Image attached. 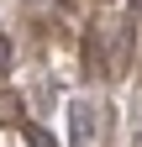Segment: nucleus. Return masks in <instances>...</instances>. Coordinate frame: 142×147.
<instances>
[{
	"mask_svg": "<svg viewBox=\"0 0 142 147\" xmlns=\"http://www.w3.org/2000/svg\"><path fill=\"white\" fill-rule=\"evenodd\" d=\"M26 142H32V147H53V137L42 131V126H26Z\"/></svg>",
	"mask_w": 142,
	"mask_h": 147,
	"instance_id": "f03ea898",
	"label": "nucleus"
},
{
	"mask_svg": "<svg viewBox=\"0 0 142 147\" xmlns=\"http://www.w3.org/2000/svg\"><path fill=\"white\" fill-rule=\"evenodd\" d=\"M68 126H74V147H90L95 142V105L90 100H74L68 105Z\"/></svg>",
	"mask_w": 142,
	"mask_h": 147,
	"instance_id": "f257e3e1",
	"label": "nucleus"
},
{
	"mask_svg": "<svg viewBox=\"0 0 142 147\" xmlns=\"http://www.w3.org/2000/svg\"><path fill=\"white\" fill-rule=\"evenodd\" d=\"M5 68H11V37L0 32V74H5Z\"/></svg>",
	"mask_w": 142,
	"mask_h": 147,
	"instance_id": "7ed1b4c3",
	"label": "nucleus"
}]
</instances>
